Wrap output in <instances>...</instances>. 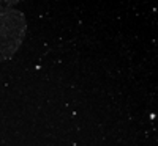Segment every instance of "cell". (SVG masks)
<instances>
[{
  "instance_id": "cell-1",
  "label": "cell",
  "mask_w": 158,
  "mask_h": 146,
  "mask_svg": "<svg viewBox=\"0 0 158 146\" xmlns=\"http://www.w3.org/2000/svg\"><path fill=\"white\" fill-rule=\"evenodd\" d=\"M27 33V19L15 6L0 5V63L16 55Z\"/></svg>"
},
{
  "instance_id": "cell-2",
  "label": "cell",
  "mask_w": 158,
  "mask_h": 146,
  "mask_svg": "<svg viewBox=\"0 0 158 146\" xmlns=\"http://www.w3.org/2000/svg\"><path fill=\"white\" fill-rule=\"evenodd\" d=\"M19 2H22V0H0V5H3V6H16Z\"/></svg>"
}]
</instances>
